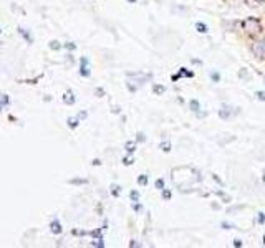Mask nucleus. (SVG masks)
I'll return each instance as SVG.
<instances>
[{"instance_id": "nucleus-6", "label": "nucleus", "mask_w": 265, "mask_h": 248, "mask_svg": "<svg viewBox=\"0 0 265 248\" xmlns=\"http://www.w3.org/2000/svg\"><path fill=\"white\" fill-rule=\"evenodd\" d=\"M18 33H20V35L23 36V38H25L28 43H33V36L30 35L28 32H25V28H18Z\"/></svg>"}, {"instance_id": "nucleus-2", "label": "nucleus", "mask_w": 265, "mask_h": 248, "mask_svg": "<svg viewBox=\"0 0 265 248\" xmlns=\"http://www.w3.org/2000/svg\"><path fill=\"white\" fill-rule=\"evenodd\" d=\"M234 109H235V108L224 104V106H222V109L219 111V116H220V117H224V119H227V117H229L232 113H239V111H234Z\"/></svg>"}, {"instance_id": "nucleus-25", "label": "nucleus", "mask_w": 265, "mask_h": 248, "mask_svg": "<svg viewBox=\"0 0 265 248\" xmlns=\"http://www.w3.org/2000/svg\"><path fill=\"white\" fill-rule=\"evenodd\" d=\"M257 220H258V222H260V223H262V222H264V220H265V217H264V213H258V217H257Z\"/></svg>"}, {"instance_id": "nucleus-15", "label": "nucleus", "mask_w": 265, "mask_h": 248, "mask_svg": "<svg viewBox=\"0 0 265 248\" xmlns=\"http://www.w3.org/2000/svg\"><path fill=\"white\" fill-rule=\"evenodd\" d=\"M161 149L164 151V152H167L169 149H171V144H169V142H162V144H161Z\"/></svg>"}, {"instance_id": "nucleus-27", "label": "nucleus", "mask_w": 265, "mask_h": 248, "mask_svg": "<svg viewBox=\"0 0 265 248\" xmlns=\"http://www.w3.org/2000/svg\"><path fill=\"white\" fill-rule=\"evenodd\" d=\"M96 93H98L100 96H103V94H104V89H103V88H98V89H96Z\"/></svg>"}, {"instance_id": "nucleus-17", "label": "nucleus", "mask_w": 265, "mask_h": 248, "mask_svg": "<svg viewBox=\"0 0 265 248\" xmlns=\"http://www.w3.org/2000/svg\"><path fill=\"white\" fill-rule=\"evenodd\" d=\"M111 192L113 195H119V185H111Z\"/></svg>"}, {"instance_id": "nucleus-22", "label": "nucleus", "mask_w": 265, "mask_h": 248, "mask_svg": "<svg viewBox=\"0 0 265 248\" xmlns=\"http://www.w3.org/2000/svg\"><path fill=\"white\" fill-rule=\"evenodd\" d=\"M257 98L262 99V101H265V93L264 91H257Z\"/></svg>"}, {"instance_id": "nucleus-3", "label": "nucleus", "mask_w": 265, "mask_h": 248, "mask_svg": "<svg viewBox=\"0 0 265 248\" xmlns=\"http://www.w3.org/2000/svg\"><path fill=\"white\" fill-rule=\"evenodd\" d=\"M254 53L257 55V56H262L265 58V42H257L254 45Z\"/></svg>"}, {"instance_id": "nucleus-20", "label": "nucleus", "mask_w": 265, "mask_h": 248, "mask_svg": "<svg viewBox=\"0 0 265 248\" xmlns=\"http://www.w3.org/2000/svg\"><path fill=\"white\" fill-rule=\"evenodd\" d=\"M131 198H132V200H134V202H136L138 198H139V194H138L136 190H132V192H131Z\"/></svg>"}, {"instance_id": "nucleus-8", "label": "nucleus", "mask_w": 265, "mask_h": 248, "mask_svg": "<svg viewBox=\"0 0 265 248\" xmlns=\"http://www.w3.org/2000/svg\"><path fill=\"white\" fill-rule=\"evenodd\" d=\"M134 147H136V146H134V142H132V141L126 142V151H128L129 154H132V152H134Z\"/></svg>"}, {"instance_id": "nucleus-21", "label": "nucleus", "mask_w": 265, "mask_h": 248, "mask_svg": "<svg viewBox=\"0 0 265 248\" xmlns=\"http://www.w3.org/2000/svg\"><path fill=\"white\" fill-rule=\"evenodd\" d=\"M70 184H86V180H81V179H73V180H70Z\"/></svg>"}, {"instance_id": "nucleus-10", "label": "nucleus", "mask_w": 265, "mask_h": 248, "mask_svg": "<svg viewBox=\"0 0 265 248\" xmlns=\"http://www.w3.org/2000/svg\"><path fill=\"white\" fill-rule=\"evenodd\" d=\"M50 48L51 50H60L61 48V43L57 42V40H53V42H50Z\"/></svg>"}, {"instance_id": "nucleus-4", "label": "nucleus", "mask_w": 265, "mask_h": 248, "mask_svg": "<svg viewBox=\"0 0 265 248\" xmlns=\"http://www.w3.org/2000/svg\"><path fill=\"white\" fill-rule=\"evenodd\" d=\"M61 223H60V220L58 218H53L51 220V223H50V232L51 233H61Z\"/></svg>"}, {"instance_id": "nucleus-24", "label": "nucleus", "mask_w": 265, "mask_h": 248, "mask_svg": "<svg viewBox=\"0 0 265 248\" xmlns=\"http://www.w3.org/2000/svg\"><path fill=\"white\" fill-rule=\"evenodd\" d=\"M132 209L136 210V212H139V210H141V209H143V207H141V205H139V203H134V205H132Z\"/></svg>"}, {"instance_id": "nucleus-9", "label": "nucleus", "mask_w": 265, "mask_h": 248, "mask_svg": "<svg viewBox=\"0 0 265 248\" xmlns=\"http://www.w3.org/2000/svg\"><path fill=\"white\" fill-rule=\"evenodd\" d=\"M196 28H197V32H201V33H207V27L204 23H196Z\"/></svg>"}, {"instance_id": "nucleus-14", "label": "nucleus", "mask_w": 265, "mask_h": 248, "mask_svg": "<svg viewBox=\"0 0 265 248\" xmlns=\"http://www.w3.org/2000/svg\"><path fill=\"white\" fill-rule=\"evenodd\" d=\"M154 93L162 94V93H164V88H162V86H159V85H156V86H154Z\"/></svg>"}, {"instance_id": "nucleus-19", "label": "nucleus", "mask_w": 265, "mask_h": 248, "mask_svg": "<svg viewBox=\"0 0 265 248\" xmlns=\"http://www.w3.org/2000/svg\"><path fill=\"white\" fill-rule=\"evenodd\" d=\"M123 164H124V166H131L132 159H131V157H124V159H123Z\"/></svg>"}, {"instance_id": "nucleus-11", "label": "nucleus", "mask_w": 265, "mask_h": 248, "mask_svg": "<svg viewBox=\"0 0 265 248\" xmlns=\"http://www.w3.org/2000/svg\"><path fill=\"white\" fill-rule=\"evenodd\" d=\"M191 109H192V111H199V103H197L196 99L191 101Z\"/></svg>"}, {"instance_id": "nucleus-26", "label": "nucleus", "mask_w": 265, "mask_h": 248, "mask_svg": "<svg viewBox=\"0 0 265 248\" xmlns=\"http://www.w3.org/2000/svg\"><path fill=\"white\" fill-rule=\"evenodd\" d=\"M144 139H146V137H144V134H143V132H139V134H138V141H141V142H143Z\"/></svg>"}, {"instance_id": "nucleus-12", "label": "nucleus", "mask_w": 265, "mask_h": 248, "mask_svg": "<svg viewBox=\"0 0 265 248\" xmlns=\"http://www.w3.org/2000/svg\"><path fill=\"white\" fill-rule=\"evenodd\" d=\"M138 182H139L141 185H146L147 184V177L146 175H139V177H138Z\"/></svg>"}, {"instance_id": "nucleus-7", "label": "nucleus", "mask_w": 265, "mask_h": 248, "mask_svg": "<svg viewBox=\"0 0 265 248\" xmlns=\"http://www.w3.org/2000/svg\"><path fill=\"white\" fill-rule=\"evenodd\" d=\"M66 123H68V126H70L71 129H75V128H78L80 119H78V117H68V121H66Z\"/></svg>"}, {"instance_id": "nucleus-18", "label": "nucleus", "mask_w": 265, "mask_h": 248, "mask_svg": "<svg viewBox=\"0 0 265 248\" xmlns=\"http://www.w3.org/2000/svg\"><path fill=\"white\" fill-rule=\"evenodd\" d=\"M162 198H166V200H167V198H171V192L162 189Z\"/></svg>"}, {"instance_id": "nucleus-23", "label": "nucleus", "mask_w": 265, "mask_h": 248, "mask_svg": "<svg viewBox=\"0 0 265 248\" xmlns=\"http://www.w3.org/2000/svg\"><path fill=\"white\" fill-rule=\"evenodd\" d=\"M86 116H88V114H86V113H85V111H81V113H80V114H78V119H85V117H86Z\"/></svg>"}, {"instance_id": "nucleus-1", "label": "nucleus", "mask_w": 265, "mask_h": 248, "mask_svg": "<svg viewBox=\"0 0 265 248\" xmlns=\"http://www.w3.org/2000/svg\"><path fill=\"white\" fill-rule=\"evenodd\" d=\"M80 74L81 76H85V78H88L91 74V70H90V65H88V58L83 56L81 58V66H80Z\"/></svg>"}, {"instance_id": "nucleus-5", "label": "nucleus", "mask_w": 265, "mask_h": 248, "mask_svg": "<svg viewBox=\"0 0 265 248\" xmlns=\"http://www.w3.org/2000/svg\"><path fill=\"white\" fill-rule=\"evenodd\" d=\"M63 101H65V104H75V96H73V93L71 91H66L65 93V96H63Z\"/></svg>"}, {"instance_id": "nucleus-16", "label": "nucleus", "mask_w": 265, "mask_h": 248, "mask_svg": "<svg viewBox=\"0 0 265 248\" xmlns=\"http://www.w3.org/2000/svg\"><path fill=\"white\" fill-rule=\"evenodd\" d=\"M63 46H65V48H66V50H71V51H73V50L76 48V45H75V43H70V42H68V43H65Z\"/></svg>"}, {"instance_id": "nucleus-13", "label": "nucleus", "mask_w": 265, "mask_h": 248, "mask_svg": "<svg viewBox=\"0 0 265 248\" xmlns=\"http://www.w3.org/2000/svg\"><path fill=\"white\" fill-rule=\"evenodd\" d=\"M156 187H158L159 190H162V189H164V180H162V179H158V180H156Z\"/></svg>"}]
</instances>
